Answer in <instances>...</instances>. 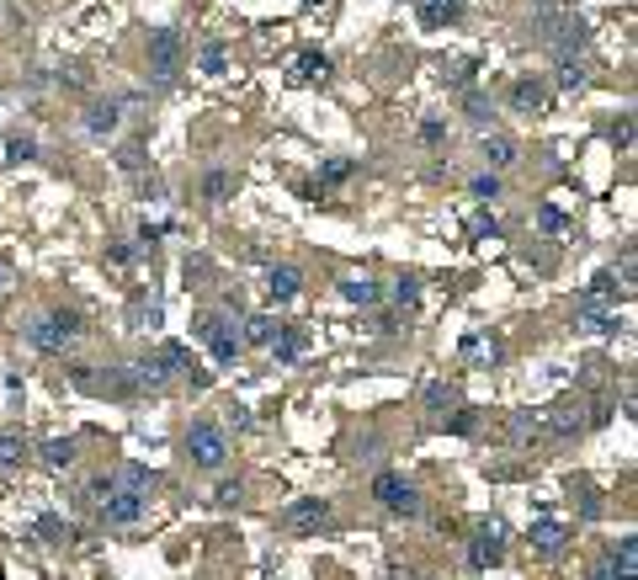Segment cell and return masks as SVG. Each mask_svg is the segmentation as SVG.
<instances>
[{
  "mask_svg": "<svg viewBox=\"0 0 638 580\" xmlns=\"http://www.w3.org/2000/svg\"><path fill=\"white\" fill-rule=\"evenodd\" d=\"M85 506H96V517L107 527H133L144 522V512H149V490L144 485H133V479H122V468L112 474H96L91 479V490L80 495Z\"/></svg>",
  "mask_w": 638,
  "mask_h": 580,
  "instance_id": "1",
  "label": "cell"
},
{
  "mask_svg": "<svg viewBox=\"0 0 638 580\" xmlns=\"http://www.w3.org/2000/svg\"><path fill=\"white\" fill-rule=\"evenodd\" d=\"M80 336H85V314H80V309H64V304L22 325V341L32 351H43V357H64Z\"/></svg>",
  "mask_w": 638,
  "mask_h": 580,
  "instance_id": "2",
  "label": "cell"
},
{
  "mask_svg": "<svg viewBox=\"0 0 638 580\" xmlns=\"http://www.w3.org/2000/svg\"><path fill=\"white\" fill-rule=\"evenodd\" d=\"M192 336L213 351L219 367H234L239 351H245V341H239V314H234V309H202L197 325H192Z\"/></svg>",
  "mask_w": 638,
  "mask_h": 580,
  "instance_id": "3",
  "label": "cell"
},
{
  "mask_svg": "<svg viewBox=\"0 0 638 580\" xmlns=\"http://www.w3.org/2000/svg\"><path fill=\"white\" fill-rule=\"evenodd\" d=\"M181 448H186V458L202 468V474H219V468L229 464V437L213 421H192L186 437H181Z\"/></svg>",
  "mask_w": 638,
  "mask_h": 580,
  "instance_id": "4",
  "label": "cell"
},
{
  "mask_svg": "<svg viewBox=\"0 0 638 580\" xmlns=\"http://www.w3.org/2000/svg\"><path fill=\"white\" fill-rule=\"evenodd\" d=\"M373 501H378V506H383L389 517H405V522H415V517L426 512V501H420V490L409 485L405 474H389V468H383V474L373 479Z\"/></svg>",
  "mask_w": 638,
  "mask_h": 580,
  "instance_id": "5",
  "label": "cell"
},
{
  "mask_svg": "<svg viewBox=\"0 0 638 580\" xmlns=\"http://www.w3.org/2000/svg\"><path fill=\"white\" fill-rule=\"evenodd\" d=\"M175 75H181V32L160 27V32H149V86L171 91Z\"/></svg>",
  "mask_w": 638,
  "mask_h": 580,
  "instance_id": "6",
  "label": "cell"
},
{
  "mask_svg": "<svg viewBox=\"0 0 638 580\" xmlns=\"http://www.w3.org/2000/svg\"><path fill=\"white\" fill-rule=\"evenodd\" d=\"M506 559V527L500 522H479L473 538H468V565L473 570H495Z\"/></svg>",
  "mask_w": 638,
  "mask_h": 580,
  "instance_id": "7",
  "label": "cell"
},
{
  "mask_svg": "<svg viewBox=\"0 0 638 580\" xmlns=\"http://www.w3.org/2000/svg\"><path fill=\"white\" fill-rule=\"evenodd\" d=\"M585 43H590V27H585L580 11H570V16H564V22L553 27V38H548L543 49H548L553 59H580V54H585Z\"/></svg>",
  "mask_w": 638,
  "mask_h": 580,
  "instance_id": "8",
  "label": "cell"
},
{
  "mask_svg": "<svg viewBox=\"0 0 638 580\" xmlns=\"http://www.w3.org/2000/svg\"><path fill=\"white\" fill-rule=\"evenodd\" d=\"M479 160H484L490 171H511V166L522 160V144H517L511 133H500V128H484V139H479Z\"/></svg>",
  "mask_w": 638,
  "mask_h": 580,
  "instance_id": "9",
  "label": "cell"
},
{
  "mask_svg": "<svg viewBox=\"0 0 638 580\" xmlns=\"http://www.w3.org/2000/svg\"><path fill=\"white\" fill-rule=\"evenodd\" d=\"M330 517H336L330 501H292L283 512V527L288 532H319V527H330Z\"/></svg>",
  "mask_w": 638,
  "mask_h": 580,
  "instance_id": "10",
  "label": "cell"
},
{
  "mask_svg": "<svg viewBox=\"0 0 638 580\" xmlns=\"http://www.w3.org/2000/svg\"><path fill=\"white\" fill-rule=\"evenodd\" d=\"M117 128H122V102H117V96H96V102L85 107V133L102 144V139H112Z\"/></svg>",
  "mask_w": 638,
  "mask_h": 580,
  "instance_id": "11",
  "label": "cell"
},
{
  "mask_svg": "<svg viewBox=\"0 0 638 580\" xmlns=\"http://www.w3.org/2000/svg\"><path fill=\"white\" fill-rule=\"evenodd\" d=\"M463 16V0H415V22L426 27V32H442V27H453Z\"/></svg>",
  "mask_w": 638,
  "mask_h": 580,
  "instance_id": "12",
  "label": "cell"
},
{
  "mask_svg": "<svg viewBox=\"0 0 638 580\" xmlns=\"http://www.w3.org/2000/svg\"><path fill=\"white\" fill-rule=\"evenodd\" d=\"M298 288H303V272H298L292 261H272V267H266V298H272V304L298 298Z\"/></svg>",
  "mask_w": 638,
  "mask_h": 580,
  "instance_id": "13",
  "label": "cell"
},
{
  "mask_svg": "<svg viewBox=\"0 0 638 580\" xmlns=\"http://www.w3.org/2000/svg\"><path fill=\"white\" fill-rule=\"evenodd\" d=\"M511 107L522 117H537L548 107V80H537V75H522L517 86H511Z\"/></svg>",
  "mask_w": 638,
  "mask_h": 580,
  "instance_id": "14",
  "label": "cell"
},
{
  "mask_svg": "<svg viewBox=\"0 0 638 580\" xmlns=\"http://www.w3.org/2000/svg\"><path fill=\"white\" fill-rule=\"evenodd\" d=\"M532 548H537L543 559H559V554L570 548V527H564V522H553V517L532 522Z\"/></svg>",
  "mask_w": 638,
  "mask_h": 580,
  "instance_id": "15",
  "label": "cell"
},
{
  "mask_svg": "<svg viewBox=\"0 0 638 580\" xmlns=\"http://www.w3.org/2000/svg\"><path fill=\"white\" fill-rule=\"evenodd\" d=\"M634 570H638V554H634V532H628V538L607 543V559L596 565V575L607 580V575H634Z\"/></svg>",
  "mask_w": 638,
  "mask_h": 580,
  "instance_id": "16",
  "label": "cell"
},
{
  "mask_svg": "<svg viewBox=\"0 0 638 580\" xmlns=\"http://www.w3.org/2000/svg\"><path fill=\"white\" fill-rule=\"evenodd\" d=\"M234 192H239V176H234V171H224V166L202 171V203H208V208H224Z\"/></svg>",
  "mask_w": 638,
  "mask_h": 580,
  "instance_id": "17",
  "label": "cell"
},
{
  "mask_svg": "<svg viewBox=\"0 0 638 580\" xmlns=\"http://www.w3.org/2000/svg\"><path fill=\"white\" fill-rule=\"evenodd\" d=\"M570 11H575L570 0H537V5H532V32H537V38L548 43V38H553V27H559V22H564Z\"/></svg>",
  "mask_w": 638,
  "mask_h": 580,
  "instance_id": "18",
  "label": "cell"
},
{
  "mask_svg": "<svg viewBox=\"0 0 638 580\" xmlns=\"http://www.w3.org/2000/svg\"><path fill=\"white\" fill-rule=\"evenodd\" d=\"M341 298H346V304H362V309H378V304H383V288H378L367 272H351V277H341Z\"/></svg>",
  "mask_w": 638,
  "mask_h": 580,
  "instance_id": "19",
  "label": "cell"
},
{
  "mask_svg": "<svg viewBox=\"0 0 638 580\" xmlns=\"http://www.w3.org/2000/svg\"><path fill=\"white\" fill-rule=\"evenodd\" d=\"M325 75H330V54L298 49V59H292V80H298V86H314V80H325Z\"/></svg>",
  "mask_w": 638,
  "mask_h": 580,
  "instance_id": "20",
  "label": "cell"
},
{
  "mask_svg": "<svg viewBox=\"0 0 638 580\" xmlns=\"http://www.w3.org/2000/svg\"><path fill=\"white\" fill-rule=\"evenodd\" d=\"M420 400H426V410H431V415H436V421H442V415H447V410L458 405V400H463V394H458V384H453V378H431V384H426V394H420Z\"/></svg>",
  "mask_w": 638,
  "mask_h": 580,
  "instance_id": "21",
  "label": "cell"
},
{
  "mask_svg": "<svg viewBox=\"0 0 638 580\" xmlns=\"http://www.w3.org/2000/svg\"><path fill=\"white\" fill-rule=\"evenodd\" d=\"M239 331H245V336H239V341H245V347H272V341H277V331H283V325H277V320H272V314H250V320H239Z\"/></svg>",
  "mask_w": 638,
  "mask_h": 580,
  "instance_id": "22",
  "label": "cell"
},
{
  "mask_svg": "<svg viewBox=\"0 0 638 580\" xmlns=\"http://www.w3.org/2000/svg\"><path fill=\"white\" fill-rule=\"evenodd\" d=\"M463 117L473 122V128H495V102H490L479 86H468L463 91Z\"/></svg>",
  "mask_w": 638,
  "mask_h": 580,
  "instance_id": "23",
  "label": "cell"
},
{
  "mask_svg": "<svg viewBox=\"0 0 638 580\" xmlns=\"http://www.w3.org/2000/svg\"><path fill=\"white\" fill-rule=\"evenodd\" d=\"M303 347H309V336H303V331H298V325H283V331H277V341H272V357H277V362H298V357H303Z\"/></svg>",
  "mask_w": 638,
  "mask_h": 580,
  "instance_id": "24",
  "label": "cell"
},
{
  "mask_svg": "<svg viewBox=\"0 0 638 580\" xmlns=\"http://www.w3.org/2000/svg\"><path fill=\"white\" fill-rule=\"evenodd\" d=\"M580 325L590 331V336H617V331H623V320L607 314L601 304H580Z\"/></svg>",
  "mask_w": 638,
  "mask_h": 580,
  "instance_id": "25",
  "label": "cell"
},
{
  "mask_svg": "<svg viewBox=\"0 0 638 580\" xmlns=\"http://www.w3.org/2000/svg\"><path fill=\"white\" fill-rule=\"evenodd\" d=\"M506 431H511V442H517V448H526V442H537V437H543V415L522 410V415H511V421H506Z\"/></svg>",
  "mask_w": 638,
  "mask_h": 580,
  "instance_id": "26",
  "label": "cell"
},
{
  "mask_svg": "<svg viewBox=\"0 0 638 580\" xmlns=\"http://www.w3.org/2000/svg\"><path fill=\"white\" fill-rule=\"evenodd\" d=\"M543 431H548V437H580V431H585V415H580V410H559V415H543Z\"/></svg>",
  "mask_w": 638,
  "mask_h": 580,
  "instance_id": "27",
  "label": "cell"
},
{
  "mask_svg": "<svg viewBox=\"0 0 638 580\" xmlns=\"http://www.w3.org/2000/svg\"><path fill=\"white\" fill-rule=\"evenodd\" d=\"M463 357L468 362L495 367V362H500V341H495V336H463Z\"/></svg>",
  "mask_w": 638,
  "mask_h": 580,
  "instance_id": "28",
  "label": "cell"
},
{
  "mask_svg": "<svg viewBox=\"0 0 638 580\" xmlns=\"http://www.w3.org/2000/svg\"><path fill=\"white\" fill-rule=\"evenodd\" d=\"M75 453H80L75 437H54V442H43V464H49V468H69V464H75Z\"/></svg>",
  "mask_w": 638,
  "mask_h": 580,
  "instance_id": "29",
  "label": "cell"
},
{
  "mask_svg": "<svg viewBox=\"0 0 638 580\" xmlns=\"http://www.w3.org/2000/svg\"><path fill=\"white\" fill-rule=\"evenodd\" d=\"M559 91H585V80H590V69H585L580 59H559Z\"/></svg>",
  "mask_w": 638,
  "mask_h": 580,
  "instance_id": "30",
  "label": "cell"
},
{
  "mask_svg": "<svg viewBox=\"0 0 638 580\" xmlns=\"http://www.w3.org/2000/svg\"><path fill=\"white\" fill-rule=\"evenodd\" d=\"M468 192H473L479 203H495V197L506 192V181H500V171H479L473 181H468Z\"/></svg>",
  "mask_w": 638,
  "mask_h": 580,
  "instance_id": "31",
  "label": "cell"
},
{
  "mask_svg": "<svg viewBox=\"0 0 638 580\" xmlns=\"http://www.w3.org/2000/svg\"><path fill=\"white\" fill-rule=\"evenodd\" d=\"M22 160H38V139L11 133V139H5V166H22Z\"/></svg>",
  "mask_w": 638,
  "mask_h": 580,
  "instance_id": "32",
  "label": "cell"
},
{
  "mask_svg": "<svg viewBox=\"0 0 638 580\" xmlns=\"http://www.w3.org/2000/svg\"><path fill=\"white\" fill-rule=\"evenodd\" d=\"M22 453H27L22 431H16V426H11V431H0V468H16V464H22Z\"/></svg>",
  "mask_w": 638,
  "mask_h": 580,
  "instance_id": "33",
  "label": "cell"
},
{
  "mask_svg": "<svg viewBox=\"0 0 638 580\" xmlns=\"http://www.w3.org/2000/svg\"><path fill=\"white\" fill-rule=\"evenodd\" d=\"M197 64H202V75H224V38H208Z\"/></svg>",
  "mask_w": 638,
  "mask_h": 580,
  "instance_id": "34",
  "label": "cell"
},
{
  "mask_svg": "<svg viewBox=\"0 0 638 580\" xmlns=\"http://www.w3.org/2000/svg\"><path fill=\"white\" fill-rule=\"evenodd\" d=\"M213 506H219V512H234V506H245V485H239V479H224V485L213 490Z\"/></svg>",
  "mask_w": 638,
  "mask_h": 580,
  "instance_id": "35",
  "label": "cell"
},
{
  "mask_svg": "<svg viewBox=\"0 0 638 580\" xmlns=\"http://www.w3.org/2000/svg\"><path fill=\"white\" fill-rule=\"evenodd\" d=\"M612 298H617V277H612V272H601V277H596V283L585 288L580 304H612Z\"/></svg>",
  "mask_w": 638,
  "mask_h": 580,
  "instance_id": "36",
  "label": "cell"
},
{
  "mask_svg": "<svg viewBox=\"0 0 638 580\" xmlns=\"http://www.w3.org/2000/svg\"><path fill=\"white\" fill-rule=\"evenodd\" d=\"M351 171H356V160H325L319 166V186H341Z\"/></svg>",
  "mask_w": 638,
  "mask_h": 580,
  "instance_id": "37",
  "label": "cell"
},
{
  "mask_svg": "<svg viewBox=\"0 0 638 580\" xmlns=\"http://www.w3.org/2000/svg\"><path fill=\"white\" fill-rule=\"evenodd\" d=\"M473 75H479V59H463V64H453V69H447V86H453V91H468V86H473Z\"/></svg>",
  "mask_w": 638,
  "mask_h": 580,
  "instance_id": "38",
  "label": "cell"
},
{
  "mask_svg": "<svg viewBox=\"0 0 638 580\" xmlns=\"http://www.w3.org/2000/svg\"><path fill=\"white\" fill-rule=\"evenodd\" d=\"M564 224H570V219H564V208H553V203H543V208H537V230L559 234Z\"/></svg>",
  "mask_w": 638,
  "mask_h": 580,
  "instance_id": "39",
  "label": "cell"
},
{
  "mask_svg": "<svg viewBox=\"0 0 638 580\" xmlns=\"http://www.w3.org/2000/svg\"><path fill=\"white\" fill-rule=\"evenodd\" d=\"M420 144H431V150L447 144V122H442V117H426V122H420Z\"/></svg>",
  "mask_w": 638,
  "mask_h": 580,
  "instance_id": "40",
  "label": "cell"
},
{
  "mask_svg": "<svg viewBox=\"0 0 638 580\" xmlns=\"http://www.w3.org/2000/svg\"><path fill=\"white\" fill-rule=\"evenodd\" d=\"M607 139H612L617 150H628V144H634V117L623 113V117H617V122H612V128H607Z\"/></svg>",
  "mask_w": 638,
  "mask_h": 580,
  "instance_id": "41",
  "label": "cell"
},
{
  "mask_svg": "<svg viewBox=\"0 0 638 580\" xmlns=\"http://www.w3.org/2000/svg\"><path fill=\"white\" fill-rule=\"evenodd\" d=\"M117 166H122L128 176H139L144 171V150H139V144H122V150H117Z\"/></svg>",
  "mask_w": 638,
  "mask_h": 580,
  "instance_id": "42",
  "label": "cell"
},
{
  "mask_svg": "<svg viewBox=\"0 0 638 580\" xmlns=\"http://www.w3.org/2000/svg\"><path fill=\"white\" fill-rule=\"evenodd\" d=\"M415 298H420V277H400V283H394V304H400V309H409Z\"/></svg>",
  "mask_w": 638,
  "mask_h": 580,
  "instance_id": "43",
  "label": "cell"
},
{
  "mask_svg": "<svg viewBox=\"0 0 638 580\" xmlns=\"http://www.w3.org/2000/svg\"><path fill=\"white\" fill-rule=\"evenodd\" d=\"M107 261H112V267H128V261H133V245H107Z\"/></svg>",
  "mask_w": 638,
  "mask_h": 580,
  "instance_id": "44",
  "label": "cell"
},
{
  "mask_svg": "<svg viewBox=\"0 0 638 580\" xmlns=\"http://www.w3.org/2000/svg\"><path fill=\"white\" fill-rule=\"evenodd\" d=\"M495 234H500L495 219H473V240H495Z\"/></svg>",
  "mask_w": 638,
  "mask_h": 580,
  "instance_id": "45",
  "label": "cell"
},
{
  "mask_svg": "<svg viewBox=\"0 0 638 580\" xmlns=\"http://www.w3.org/2000/svg\"><path fill=\"white\" fill-rule=\"evenodd\" d=\"M202 277H208V261H202V256H192V261H186V283H202Z\"/></svg>",
  "mask_w": 638,
  "mask_h": 580,
  "instance_id": "46",
  "label": "cell"
},
{
  "mask_svg": "<svg viewBox=\"0 0 638 580\" xmlns=\"http://www.w3.org/2000/svg\"><path fill=\"white\" fill-rule=\"evenodd\" d=\"M16 288V272H11V261H5V256H0V298H5V293Z\"/></svg>",
  "mask_w": 638,
  "mask_h": 580,
  "instance_id": "47",
  "label": "cell"
},
{
  "mask_svg": "<svg viewBox=\"0 0 638 580\" xmlns=\"http://www.w3.org/2000/svg\"><path fill=\"white\" fill-rule=\"evenodd\" d=\"M303 5H319V0H303Z\"/></svg>",
  "mask_w": 638,
  "mask_h": 580,
  "instance_id": "48",
  "label": "cell"
}]
</instances>
